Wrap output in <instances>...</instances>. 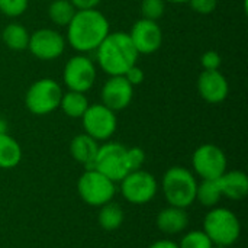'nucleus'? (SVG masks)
I'll return each instance as SVG.
<instances>
[{"label":"nucleus","mask_w":248,"mask_h":248,"mask_svg":"<svg viewBox=\"0 0 248 248\" xmlns=\"http://www.w3.org/2000/svg\"><path fill=\"white\" fill-rule=\"evenodd\" d=\"M77 190L83 202L90 206H102L110 202L115 196V182L94 169L86 170L77 183Z\"/></svg>","instance_id":"6"},{"label":"nucleus","mask_w":248,"mask_h":248,"mask_svg":"<svg viewBox=\"0 0 248 248\" xmlns=\"http://www.w3.org/2000/svg\"><path fill=\"white\" fill-rule=\"evenodd\" d=\"M80 119L84 134L90 135L96 141H108L118 128L116 112L110 110L102 103L89 105L87 110Z\"/></svg>","instance_id":"9"},{"label":"nucleus","mask_w":248,"mask_h":248,"mask_svg":"<svg viewBox=\"0 0 248 248\" xmlns=\"http://www.w3.org/2000/svg\"><path fill=\"white\" fill-rule=\"evenodd\" d=\"M65 45L67 41L61 32L51 28H41L31 33L28 49L41 61H54L62 55Z\"/></svg>","instance_id":"11"},{"label":"nucleus","mask_w":248,"mask_h":248,"mask_svg":"<svg viewBox=\"0 0 248 248\" xmlns=\"http://www.w3.org/2000/svg\"><path fill=\"white\" fill-rule=\"evenodd\" d=\"M221 193L222 196L232 199V201H241L248 195V177L244 171L234 170V171H225L218 179Z\"/></svg>","instance_id":"18"},{"label":"nucleus","mask_w":248,"mask_h":248,"mask_svg":"<svg viewBox=\"0 0 248 248\" xmlns=\"http://www.w3.org/2000/svg\"><path fill=\"white\" fill-rule=\"evenodd\" d=\"M211 248H227V247H222V246H212Z\"/></svg>","instance_id":"36"},{"label":"nucleus","mask_w":248,"mask_h":248,"mask_svg":"<svg viewBox=\"0 0 248 248\" xmlns=\"http://www.w3.org/2000/svg\"><path fill=\"white\" fill-rule=\"evenodd\" d=\"M148 248H179V244H176L174 241H170V240H160V241L153 243Z\"/></svg>","instance_id":"33"},{"label":"nucleus","mask_w":248,"mask_h":248,"mask_svg":"<svg viewBox=\"0 0 248 248\" xmlns=\"http://www.w3.org/2000/svg\"><path fill=\"white\" fill-rule=\"evenodd\" d=\"M126 161H128L129 171L141 170L142 164L145 163V153H144V150L140 148V147L126 148Z\"/></svg>","instance_id":"28"},{"label":"nucleus","mask_w":248,"mask_h":248,"mask_svg":"<svg viewBox=\"0 0 248 248\" xmlns=\"http://www.w3.org/2000/svg\"><path fill=\"white\" fill-rule=\"evenodd\" d=\"M29 6V0H0V13L7 17L22 16Z\"/></svg>","instance_id":"27"},{"label":"nucleus","mask_w":248,"mask_h":248,"mask_svg":"<svg viewBox=\"0 0 248 248\" xmlns=\"http://www.w3.org/2000/svg\"><path fill=\"white\" fill-rule=\"evenodd\" d=\"M62 87L54 78H39L33 81L25 93L26 109L36 116H45L60 108Z\"/></svg>","instance_id":"5"},{"label":"nucleus","mask_w":248,"mask_h":248,"mask_svg":"<svg viewBox=\"0 0 248 248\" xmlns=\"http://www.w3.org/2000/svg\"><path fill=\"white\" fill-rule=\"evenodd\" d=\"M187 3L199 15H211L218 6V0H189Z\"/></svg>","instance_id":"30"},{"label":"nucleus","mask_w":248,"mask_h":248,"mask_svg":"<svg viewBox=\"0 0 248 248\" xmlns=\"http://www.w3.org/2000/svg\"><path fill=\"white\" fill-rule=\"evenodd\" d=\"M161 187L169 205L186 209L196 199L198 182L190 170L174 166L164 173Z\"/></svg>","instance_id":"3"},{"label":"nucleus","mask_w":248,"mask_h":248,"mask_svg":"<svg viewBox=\"0 0 248 248\" xmlns=\"http://www.w3.org/2000/svg\"><path fill=\"white\" fill-rule=\"evenodd\" d=\"M97 68L94 62L84 54H77L68 58L62 70V81L68 90L86 93L96 81Z\"/></svg>","instance_id":"8"},{"label":"nucleus","mask_w":248,"mask_h":248,"mask_svg":"<svg viewBox=\"0 0 248 248\" xmlns=\"http://www.w3.org/2000/svg\"><path fill=\"white\" fill-rule=\"evenodd\" d=\"M22 160L19 142L9 134H0V169H13Z\"/></svg>","instance_id":"21"},{"label":"nucleus","mask_w":248,"mask_h":248,"mask_svg":"<svg viewBox=\"0 0 248 248\" xmlns=\"http://www.w3.org/2000/svg\"><path fill=\"white\" fill-rule=\"evenodd\" d=\"M138 57L128 32H109L96 49L97 65L108 76H124Z\"/></svg>","instance_id":"2"},{"label":"nucleus","mask_w":248,"mask_h":248,"mask_svg":"<svg viewBox=\"0 0 248 248\" xmlns=\"http://www.w3.org/2000/svg\"><path fill=\"white\" fill-rule=\"evenodd\" d=\"M121 192L128 202L134 205H145L157 193L155 177L144 170L129 171L121 180Z\"/></svg>","instance_id":"12"},{"label":"nucleus","mask_w":248,"mask_h":248,"mask_svg":"<svg viewBox=\"0 0 248 248\" xmlns=\"http://www.w3.org/2000/svg\"><path fill=\"white\" fill-rule=\"evenodd\" d=\"M93 169L100 171L115 183L121 182L129 173L126 161V147L112 141L99 145Z\"/></svg>","instance_id":"7"},{"label":"nucleus","mask_w":248,"mask_h":248,"mask_svg":"<svg viewBox=\"0 0 248 248\" xmlns=\"http://www.w3.org/2000/svg\"><path fill=\"white\" fill-rule=\"evenodd\" d=\"M48 17L49 20L61 28H67L70 20L73 19L74 13L77 12L76 7L71 4L70 0H52L48 6Z\"/></svg>","instance_id":"22"},{"label":"nucleus","mask_w":248,"mask_h":248,"mask_svg":"<svg viewBox=\"0 0 248 248\" xmlns=\"http://www.w3.org/2000/svg\"><path fill=\"white\" fill-rule=\"evenodd\" d=\"M166 10L164 0H142L141 1V16L148 20H158Z\"/></svg>","instance_id":"25"},{"label":"nucleus","mask_w":248,"mask_h":248,"mask_svg":"<svg viewBox=\"0 0 248 248\" xmlns=\"http://www.w3.org/2000/svg\"><path fill=\"white\" fill-rule=\"evenodd\" d=\"M134 97V87L124 76H109L100 90L102 105L113 112L126 109Z\"/></svg>","instance_id":"14"},{"label":"nucleus","mask_w":248,"mask_h":248,"mask_svg":"<svg viewBox=\"0 0 248 248\" xmlns=\"http://www.w3.org/2000/svg\"><path fill=\"white\" fill-rule=\"evenodd\" d=\"M29 36L31 33L28 32V29L22 23H16V22L6 25L4 29L1 31V39L4 45L9 49L17 51V52L28 49Z\"/></svg>","instance_id":"19"},{"label":"nucleus","mask_w":248,"mask_h":248,"mask_svg":"<svg viewBox=\"0 0 248 248\" xmlns=\"http://www.w3.org/2000/svg\"><path fill=\"white\" fill-rule=\"evenodd\" d=\"M155 224L161 232H164L167 235H174L187 228L189 215H187L186 209L170 205L158 212Z\"/></svg>","instance_id":"16"},{"label":"nucleus","mask_w":248,"mask_h":248,"mask_svg":"<svg viewBox=\"0 0 248 248\" xmlns=\"http://www.w3.org/2000/svg\"><path fill=\"white\" fill-rule=\"evenodd\" d=\"M124 77L126 78V81H128L132 87H135V86H138V84H141V83L144 81L145 74H144L142 68L138 67V64H135V65H132V67L124 74Z\"/></svg>","instance_id":"31"},{"label":"nucleus","mask_w":248,"mask_h":248,"mask_svg":"<svg viewBox=\"0 0 248 248\" xmlns=\"http://www.w3.org/2000/svg\"><path fill=\"white\" fill-rule=\"evenodd\" d=\"M221 64H222V58H221V55H219L217 51H214V49H209V51L203 52L202 57H201V65H202L203 70H206V71L219 70Z\"/></svg>","instance_id":"29"},{"label":"nucleus","mask_w":248,"mask_h":248,"mask_svg":"<svg viewBox=\"0 0 248 248\" xmlns=\"http://www.w3.org/2000/svg\"><path fill=\"white\" fill-rule=\"evenodd\" d=\"M167 3H173V4H183V3H187L189 0H164Z\"/></svg>","instance_id":"35"},{"label":"nucleus","mask_w":248,"mask_h":248,"mask_svg":"<svg viewBox=\"0 0 248 248\" xmlns=\"http://www.w3.org/2000/svg\"><path fill=\"white\" fill-rule=\"evenodd\" d=\"M212 246L214 244L203 231H190L182 238L179 248H211Z\"/></svg>","instance_id":"26"},{"label":"nucleus","mask_w":248,"mask_h":248,"mask_svg":"<svg viewBox=\"0 0 248 248\" xmlns=\"http://www.w3.org/2000/svg\"><path fill=\"white\" fill-rule=\"evenodd\" d=\"M203 232L214 246L230 247L241 234V224L237 215L227 208H212L203 221Z\"/></svg>","instance_id":"4"},{"label":"nucleus","mask_w":248,"mask_h":248,"mask_svg":"<svg viewBox=\"0 0 248 248\" xmlns=\"http://www.w3.org/2000/svg\"><path fill=\"white\" fill-rule=\"evenodd\" d=\"M192 164L202 180H215L227 171L228 161L225 153L218 145L203 144L195 150Z\"/></svg>","instance_id":"10"},{"label":"nucleus","mask_w":248,"mask_h":248,"mask_svg":"<svg viewBox=\"0 0 248 248\" xmlns=\"http://www.w3.org/2000/svg\"><path fill=\"white\" fill-rule=\"evenodd\" d=\"M110 32L108 17L97 9L77 10L67 25L65 41L80 54L96 51Z\"/></svg>","instance_id":"1"},{"label":"nucleus","mask_w":248,"mask_h":248,"mask_svg":"<svg viewBox=\"0 0 248 248\" xmlns=\"http://www.w3.org/2000/svg\"><path fill=\"white\" fill-rule=\"evenodd\" d=\"M198 93L199 96L211 105L222 103L230 94V84L227 77L219 71L203 70L198 77Z\"/></svg>","instance_id":"15"},{"label":"nucleus","mask_w":248,"mask_h":248,"mask_svg":"<svg viewBox=\"0 0 248 248\" xmlns=\"http://www.w3.org/2000/svg\"><path fill=\"white\" fill-rule=\"evenodd\" d=\"M222 198L224 196L221 193L218 179H215V180H202V183H198L196 199L195 201H199L201 205H203L206 208H215Z\"/></svg>","instance_id":"23"},{"label":"nucleus","mask_w":248,"mask_h":248,"mask_svg":"<svg viewBox=\"0 0 248 248\" xmlns=\"http://www.w3.org/2000/svg\"><path fill=\"white\" fill-rule=\"evenodd\" d=\"M122 222H124V209L118 203L110 201L100 206L99 224L105 231H115L122 225Z\"/></svg>","instance_id":"24"},{"label":"nucleus","mask_w":248,"mask_h":248,"mask_svg":"<svg viewBox=\"0 0 248 248\" xmlns=\"http://www.w3.org/2000/svg\"><path fill=\"white\" fill-rule=\"evenodd\" d=\"M97 150H99V141H96L94 138H92L87 134L76 135L70 142V154H71V157L77 163L83 164L86 167V170L93 169Z\"/></svg>","instance_id":"17"},{"label":"nucleus","mask_w":248,"mask_h":248,"mask_svg":"<svg viewBox=\"0 0 248 248\" xmlns=\"http://www.w3.org/2000/svg\"><path fill=\"white\" fill-rule=\"evenodd\" d=\"M0 134H7V122L0 116Z\"/></svg>","instance_id":"34"},{"label":"nucleus","mask_w":248,"mask_h":248,"mask_svg":"<svg viewBox=\"0 0 248 248\" xmlns=\"http://www.w3.org/2000/svg\"><path fill=\"white\" fill-rule=\"evenodd\" d=\"M128 35L140 55L153 54L158 51L163 44V31L155 20H148L144 17L138 19L132 25Z\"/></svg>","instance_id":"13"},{"label":"nucleus","mask_w":248,"mask_h":248,"mask_svg":"<svg viewBox=\"0 0 248 248\" xmlns=\"http://www.w3.org/2000/svg\"><path fill=\"white\" fill-rule=\"evenodd\" d=\"M89 99L86 96V93H80V92H73V90H67L65 93H62L61 102H60V109L73 119H80L84 112L89 108Z\"/></svg>","instance_id":"20"},{"label":"nucleus","mask_w":248,"mask_h":248,"mask_svg":"<svg viewBox=\"0 0 248 248\" xmlns=\"http://www.w3.org/2000/svg\"><path fill=\"white\" fill-rule=\"evenodd\" d=\"M76 10H86V9H97L102 0H70Z\"/></svg>","instance_id":"32"}]
</instances>
